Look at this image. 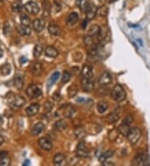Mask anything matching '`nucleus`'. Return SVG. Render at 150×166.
Instances as JSON below:
<instances>
[{
    "label": "nucleus",
    "instance_id": "1",
    "mask_svg": "<svg viewBox=\"0 0 150 166\" xmlns=\"http://www.w3.org/2000/svg\"><path fill=\"white\" fill-rule=\"evenodd\" d=\"M112 98L116 102H122L126 98V92L122 86L116 85L112 91Z\"/></svg>",
    "mask_w": 150,
    "mask_h": 166
},
{
    "label": "nucleus",
    "instance_id": "2",
    "mask_svg": "<svg viewBox=\"0 0 150 166\" xmlns=\"http://www.w3.org/2000/svg\"><path fill=\"white\" fill-rule=\"evenodd\" d=\"M141 135H142L141 129L138 128H133L130 129L129 133L127 136V138L131 144L134 145L138 142V140L141 138Z\"/></svg>",
    "mask_w": 150,
    "mask_h": 166
},
{
    "label": "nucleus",
    "instance_id": "3",
    "mask_svg": "<svg viewBox=\"0 0 150 166\" xmlns=\"http://www.w3.org/2000/svg\"><path fill=\"white\" fill-rule=\"evenodd\" d=\"M26 94L29 98L35 99L42 95V90L38 85L32 84L26 89Z\"/></svg>",
    "mask_w": 150,
    "mask_h": 166
},
{
    "label": "nucleus",
    "instance_id": "4",
    "mask_svg": "<svg viewBox=\"0 0 150 166\" xmlns=\"http://www.w3.org/2000/svg\"><path fill=\"white\" fill-rule=\"evenodd\" d=\"M26 103L25 98H23L22 96H15L10 102V108L13 110H17L23 107Z\"/></svg>",
    "mask_w": 150,
    "mask_h": 166
},
{
    "label": "nucleus",
    "instance_id": "5",
    "mask_svg": "<svg viewBox=\"0 0 150 166\" xmlns=\"http://www.w3.org/2000/svg\"><path fill=\"white\" fill-rule=\"evenodd\" d=\"M24 8H25V9H26L28 13L34 14V15H37V14L39 13V11H40V8H39V5L37 4V3L33 2V1L28 2V3L25 4V6H24Z\"/></svg>",
    "mask_w": 150,
    "mask_h": 166
},
{
    "label": "nucleus",
    "instance_id": "6",
    "mask_svg": "<svg viewBox=\"0 0 150 166\" xmlns=\"http://www.w3.org/2000/svg\"><path fill=\"white\" fill-rule=\"evenodd\" d=\"M112 82H113V77L109 72H104L98 79V84L102 87L108 86L110 83H112Z\"/></svg>",
    "mask_w": 150,
    "mask_h": 166
},
{
    "label": "nucleus",
    "instance_id": "7",
    "mask_svg": "<svg viewBox=\"0 0 150 166\" xmlns=\"http://www.w3.org/2000/svg\"><path fill=\"white\" fill-rule=\"evenodd\" d=\"M76 153L78 157L80 158H85L88 156V150L86 148L85 143L83 142L79 143L77 146V149H76Z\"/></svg>",
    "mask_w": 150,
    "mask_h": 166
},
{
    "label": "nucleus",
    "instance_id": "8",
    "mask_svg": "<svg viewBox=\"0 0 150 166\" xmlns=\"http://www.w3.org/2000/svg\"><path fill=\"white\" fill-rule=\"evenodd\" d=\"M84 131L88 134H97L101 131V127L95 123H89L84 128Z\"/></svg>",
    "mask_w": 150,
    "mask_h": 166
},
{
    "label": "nucleus",
    "instance_id": "9",
    "mask_svg": "<svg viewBox=\"0 0 150 166\" xmlns=\"http://www.w3.org/2000/svg\"><path fill=\"white\" fill-rule=\"evenodd\" d=\"M39 145L44 150L49 151L53 148V143L48 138H40L39 140Z\"/></svg>",
    "mask_w": 150,
    "mask_h": 166
},
{
    "label": "nucleus",
    "instance_id": "10",
    "mask_svg": "<svg viewBox=\"0 0 150 166\" xmlns=\"http://www.w3.org/2000/svg\"><path fill=\"white\" fill-rule=\"evenodd\" d=\"M60 110L62 111L63 116L65 118H71L73 116V114L75 113V108L73 106L70 105H65L63 107L60 108Z\"/></svg>",
    "mask_w": 150,
    "mask_h": 166
},
{
    "label": "nucleus",
    "instance_id": "11",
    "mask_svg": "<svg viewBox=\"0 0 150 166\" xmlns=\"http://www.w3.org/2000/svg\"><path fill=\"white\" fill-rule=\"evenodd\" d=\"M39 104L38 103H33L31 105H29L25 110V113L29 117H33L36 115L39 111Z\"/></svg>",
    "mask_w": 150,
    "mask_h": 166
},
{
    "label": "nucleus",
    "instance_id": "12",
    "mask_svg": "<svg viewBox=\"0 0 150 166\" xmlns=\"http://www.w3.org/2000/svg\"><path fill=\"white\" fill-rule=\"evenodd\" d=\"M33 27L36 32H41L45 27V20L44 18H36L33 22Z\"/></svg>",
    "mask_w": 150,
    "mask_h": 166
},
{
    "label": "nucleus",
    "instance_id": "13",
    "mask_svg": "<svg viewBox=\"0 0 150 166\" xmlns=\"http://www.w3.org/2000/svg\"><path fill=\"white\" fill-rule=\"evenodd\" d=\"M97 10L98 8L93 3H89L87 10H86V15H87V18L88 19H92L94 18V16L97 15Z\"/></svg>",
    "mask_w": 150,
    "mask_h": 166
},
{
    "label": "nucleus",
    "instance_id": "14",
    "mask_svg": "<svg viewBox=\"0 0 150 166\" xmlns=\"http://www.w3.org/2000/svg\"><path fill=\"white\" fill-rule=\"evenodd\" d=\"M30 71L34 76H40L43 72V66L40 62H34L30 66Z\"/></svg>",
    "mask_w": 150,
    "mask_h": 166
},
{
    "label": "nucleus",
    "instance_id": "15",
    "mask_svg": "<svg viewBox=\"0 0 150 166\" xmlns=\"http://www.w3.org/2000/svg\"><path fill=\"white\" fill-rule=\"evenodd\" d=\"M54 166H65L66 158L63 153H57L54 157Z\"/></svg>",
    "mask_w": 150,
    "mask_h": 166
},
{
    "label": "nucleus",
    "instance_id": "16",
    "mask_svg": "<svg viewBox=\"0 0 150 166\" xmlns=\"http://www.w3.org/2000/svg\"><path fill=\"white\" fill-rule=\"evenodd\" d=\"M81 87L83 88L84 92H90L93 88V82H91L90 79L88 78H83L81 80Z\"/></svg>",
    "mask_w": 150,
    "mask_h": 166
},
{
    "label": "nucleus",
    "instance_id": "17",
    "mask_svg": "<svg viewBox=\"0 0 150 166\" xmlns=\"http://www.w3.org/2000/svg\"><path fill=\"white\" fill-rule=\"evenodd\" d=\"M49 34H52V35H54V36H58L61 34V29H60V27L59 25H57L54 23H51V24L49 25Z\"/></svg>",
    "mask_w": 150,
    "mask_h": 166
},
{
    "label": "nucleus",
    "instance_id": "18",
    "mask_svg": "<svg viewBox=\"0 0 150 166\" xmlns=\"http://www.w3.org/2000/svg\"><path fill=\"white\" fill-rule=\"evenodd\" d=\"M14 86L16 88H18V90L22 89L23 87V84H24V77L22 74H18L16 75L14 77Z\"/></svg>",
    "mask_w": 150,
    "mask_h": 166
},
{
    "label": "nucleus",
    "instance_id": "19",
    "mask_svg": "<svg viewBox=\"0 0 150 166\" xmlns=\"http://www.w3.org/2000/svg\"><path fill=\"white\" fill-rule=\"evenodd\" d=\"M78 20V14L75 12L69 13V15L68 16L67 18V25L68 26H73L75 24Z\"/></svg>",
    "mask_w": 150,
    "mask_h": 166
},
{
    "label": "nucleus",
    "instance_id": "20",
    "mask_svg": "<svg viewBox=\"0 0 150 166\" xmlns=\"http://www.w3.org/2000/svg\"><path fill=\"white\" fill-rule=\"evenodd\" d=\"M44 129V124L43 123H38L32 128L31 133L34 136H37V135L40 134Z\"/></svg>",
    "mask_w": 150,
    "mask_h": 166
},
{
    "label": "nucleus",
    "instance_id": "21",
    "mask_svg": "<svg viewBox=\"0 0 150 166\" xmlns=\"http://www.w3.org/2000/svg\"><path fill=\"white\" fill-rule=\"evenodd\" d=\"M82 76H83V78H88V79H90L91 77H93V69L90 66H88L86 65L83 67L82 69Z\"/></svg>",
    "mask_w": 150,
    "mask_h": 166
},
{
    "label": "nucleus",
    "instance_id": "22",
    "mask_svg": "<svg viewBox=\"0 0 150 166\" xmlns=\"http://www.w3.org/2000/svg\"><path fill=\"white\" fill-rule=\"evenodd\" d=\"M43 8H44V16L45 18H48L51 13L52 11V6L48 0L43 1Z\"/></svg>",
    "mask_w": 150,
    "mask_h": 166
},
{
    "label": "nucleus",
    "instance_id": "23",
    "mask_svg": "<svg viewBox=\"0 0 150 166\" xmlns=\"http://www.w3.org/2000/svg\"><path fill=\"white\" fill-rule=\"evenodd\" d=\"M45 55L48 56V57H50V58H56L59 55V52L58 50L55 49L54 47L53 46H48V47L45 49Z\"/></svg>",
    "mask_w": 150,
    "mask_h": 166
},
{
    "label": "nucleus",
    "instance_id": "24",
    "mask_svg": "<svg viewBox=\"0 0 150 166\" xmlns=\"http://www.w3.org/2000/svg\"><path fill=\"white\" fill-rule=\"evenodd\" d=\"M130 127L129 124L124 123H122L120 125L118 128V130H119V133H121L122 135H124V136H126L127 137L128 134H129V133L130 131Z\"/></svg>",
    "mask_w": 150,
    "mask_h": 166
},
{
    "label": "nucleus",
    "instance_id": "25",
    "mask_svg": "<svg viewBox=\"0 0 150 166\" xmlns=\"http://www.w3.org/2000/svg\"><path fill=\"white\" fill-rule=\"evenodd\" d=\"M18 31L21 35L27 36V35H30L31 34V28L29 26H27V25L21 24L18 27Z\"/></svg>",
    "mask_w": 150,
    "mask_h": 166
},
{
    "label": "nucleus",
    "instance_id": "26",
    "mask_svg": "<svg viewBox=\"0 0 150 166\" xmlns=\"http://www.w3.org/2000/svg\"><path fill=\"white\" fill-rule=\"evenodd\" d=\"M100 32H101L100 27L98 25H96V24H93L89 28L87 34L90 35V36H98V34H100Z\"/></svg>",
    "mask_w": 150,
    "mask_h": 166
},
{
    "label": "nucleus",
    "instance_id": "27",
    "mask_svg": "<svg viewBox=\"0 0 150 166\" xmlns=\"http://www.w3.org/2000/svg\"><path fill=\"white\" fill-rule=\"evenodd\" d=\"M68 124L67 122L65 121L64 119H60V120H58L56 123H54V128L56 130L58 131H63L66 128H67Z\"/></svg>",
    "mask_w": 150,
    "mask_h": 166
},
{
    "label": "nucleus",
    "instance_id": "28",
    "mask_svg": "<svg viewBox=\"0 0 150 166\" xmlns=\"http://www.w3.org/2000/svg\"><path fill=\"white\" fill-rule=\"evenodd\" d=\"M109 108V104L106 102H104V101H101V102H99L97 104V110L99 113H104L106 112V110Z\"/></svg>",
    "mask_w": 150,
    "mask_h": 166
},
{
    "label": "nucleus",
    "instance_id": "29",
    "mask_svg": "<svg viewBox=\"0 0 150 166\" xmlns=\"http://www.w3.org/2000/svg\"><path fill=\"white\" fill-rule=\"evenodd\" d=\"M114 152L113 150H108L106 152H104V153H102L101 155L99 156V161L100 162H104V161H107V159H109V158H111L112 156L114 155Z\"/></svg>",
    "mask_w": 150,
    "mask_h": 166
},
{
    "label": "nucleus",
    "instance_id": "30",
    "mask_svg": "<svg viewBox=\"0 0 150 166\" xmlns=\"http://www.w3.org/2000/svg\"><path fill=\"white\" fill-rule=\"evenodd\" d=\"M119 118V115L117 113L114 112V113H111L110 114H109L106 118V120L109 122V123H116Z\"/></svg>",
    "mask_w": 150,
    "mask_h": 166
},
{
    "label": "nucleus",
    "instance_id": "31",
    "mask_svg": "<svg viewBox=\"0 0 150 166\" xmlns=\"http://www.w3.org/2000/svg\"><path fill=\"white\" fill-rule=\"evenodd\" d=\"M0 71L3 76H8V74H10L11 72V66L8 63L3 64L0 68Z\"/></svg>",
    "mask_w": 150,
    "mask_h": 166
},
{
    "label": "nucleus",
    "instance_id": "32",
    "mask_svg": "<svg viewBox=\"0 0 150 166\" xmlns=\"http://www.w3.org/2000/svg\"><path fill=\"white\" fill-rule=\"evenodd\" d=\"M108 13H109V9L107 8L106 6H101L100 8H98L97 10V14L100 17H106L108 15Z\"/></svg>",
    "mask_w": 150,
    "mask_h": 166
},
{
    "label": "nucleus",
    "instance_id": "33",
    "mask_svg": "<svg viewBox=\"0 0 150 166\" xmlns=\"http://www.w3.org/2000/svg\"><path fill=\"white\" fill-rule=\"evenodd\" d=\"M43 46L40 45H36L34 49V56L35 58H39L43 53Z\"/></svg>",
    "mask_w": 150,
    "mask_h": 166
},
{
    "label": "nucleus",
    "instance_id": "34",
    "mask_svg": "<svg viewBox=\"0 0 150 166\" xmlns=\"http://www.w3.org/2000/svg\"><path fill=\"white\" fill-rule=\"evenodd\" d=\"M77 92H78V87H76L75 85H72L71 87H68V95L69 98H73L76 96L77 94Z\"/></svg>",
    "mask_w": 150,
    "mask_h": 166
},
{
    "label": "nucleus",
    "instance_id": "35",
    "mask_svg": "<svg viewBox=\"0 0 150 166\" xmlns=\"http://www.w3.org/2000/svg\"><path fill=\"white\" fill-rule=\"evenodd\" d=\"M119 135V132L118 129H113L111 130L110 132L109 133V138L111 141H114V140H116L118 138Z\"/></svg>",
    "mask_w": 150,
    "mask_h": 166
},
{
    "label": "nucleus",
    "instance_id": "36",
    "mask_svg": "<svg viewBox=\"0 0 150 166\" xmlns=\"http://www.w3.org/2000/svg\"><path fill=\"white\" fill-rule=\"evenodd\" d=\"M60 77V73L59 72H58V71H56V72H54V73L53 74L52 76H51V77H50V79H49V87H50V86H53L54 85V83L56 81H57L58 79H59V77Z\"/></svg>",
    "mask_w": 150,
    "mask_h": 166
},
{
    "label": "nucleus",
    "instance_id": "37",
    "mask_svg": "<svg viewBox=\"0 0 150 166\" xmlns=\"http://www.w3.org/2000/svg\"><path fill=\"white\" fill-rule=\"evenodd\" d=\"M20 22L21 24H23V25H27V26H29V24H31L30 18H29L26 14H22V15L20 16Z\"/></svg>",
    "mask_w": 150,
    "mask_h": 166
},
{
    "label": "nucleus",
    "instance_id": "38",
    "mask_svg": "<svg viewBox=\"0 0 150 166\" xmlns=\"http://www.w3.org/2000/svg\"><path fill=\"white\" fill-rule=\"evenodd\" d=\"M74 133L78 138H83L84 136L85 131H84V128H82L81 127H78L77 128H75Z\"/></svg>",
    "mask_w": 150,
    "mask_h": 166
},
{
    "label": "nucleus",
    "instance_id": "39",
    "mask_svg": "<svg viewBox=\"0 0 150 166\" xmlns=\"http://www.w3.org/2000/svg\"><path fill=\"white\" fill-rule=\"evenodd\" d=\"M22 8H23V5H22V3H19V2H15V3H13L12 4V10L13 12H16V13H18V12H20L22 10Z\"/></svg>",
    "mask_w": 150,
    "mask_h": 166
},
{
    "label": "nucleus",
    "instance_id": "40",
    "mask_svg": "<svg viewBox=\"0 0 150 166\" xmlns=\"http://www.w3.org/2000/svg\"><path fill=\"white\" fill-rule=\"evenodd\" d=\"M10 158L8 156H5L0 159V166H10Z\"/></svg>",
    "mask_w": 150,
    "mask_h": 166
},
{
    "label": "nucleus",
    "instance_id": "41",
    "mask_svg": "<svg viewBox=\"0 0 150 166\" xmlns=\"http://www.w3.org/2000/svg\"><path fill=\"white\" fill-rule=\"evenodd\" d=\"M70 78H71V74L68 71H64L63 74L62 82L63 83H67L70 80Z\"/></svg>",
    "mask_w": 150,
    "mask_h": 166
},
{
    "label": "nucleus",
    "instance_id": "42",
    "mask_svg": "<svg viewBox=\"0 0 150 166\" xmlns=\"http://www.w3.org/2000/svg\"><path fill=\"white\" fill-rule=\"evenodd\" d=\"M93 36H90V35H86L84 37V43L87 45H92L93 44Z\"/></svg>",
    "mask_w": 150,
    "mask_h": 166
},
{
    "label": "nucleus",
    "instance_id": "43",
    "mask_svg": "<svg viewBox=\"0 0 150 166\" xmlns=\"http://www.w3.org/2000/svg\"><path fill=\"white\" fill-rule=\"evenodd\" d=\"M10 31H11L10 25H9V24H8V22H6L5 24H4V26H3V34L8 36V34H10Z\"/></svg>",
    "mask_w": 150,
    "mask_h": 166
},
{
    "label": "nucleus",
    "instance_id": "44",
    "mask_svg": "<svg viewBox=\"0 0 150 166\" xmlns=\"http://www.w3.org/2000/svg\"><path fill=\"white\" fill-rule=\"evenodd\" d=\"M133 120H134V118H133V116H131V115H128V116L124 119L123 123H126V124H129V125H130V123H132Z\"/></svg>",
    "mask_w": 150,
    "mask_h": 166
},
{
    "label": "nucleus",
    "instance_id": "45",
    "mask_svg": "<svg viewBox=\"0 0 150 166\" xmlns=\"http://www.w3.org/2000/svg\"><path fill=\"white\" fill-rule=\"evenodd\" d=\"M101 166H115L114 165V163L113 162H110V161H104L103 162Z\"/></svg>",
    "mask_w": 150,
    "mask_h": 166
},
{
    "label": "nucleus",
    "instance_id": "46",
    "mask_svg": "<svg viewBox=\"0 0 150 166\" xmlns=\"http://www.w3.org/2000/svg\"><path fill=\"white\" fill-rule=\"evenodd\" d=\"M88 18H86V19H84L83 22V24H82V28H83V29H85L86 26H87V24H88Z\"/></svg>",
    "mask_w": 150,
    "mask_h": 166
},
{
    "label": "nucleus",
    "instance_id": "47",
    "mask_svg": "<svg viewBox=\"0 0 150 166\" xmlns=\"http://www.w3.org/2000/svg\"><path fill=\"white\" fill-rule=\"evenodd\" d=\"M5 156H7V152H5V151H0V159L3 158V157H5Z\"/></svg>",
    "mask_w": 150,
    "mask_h": 166
},
{
    "label": "nucleus",
    "instance_id": "48",
    "mask_svg": "<svg viewBox=\"0 0 150 166\" xmlns=\"http://www.w3.org/2000/svg\"><path fill=\"white\" fill-rule=\"evenodd\" d=\"M29 160H25L24 161V163H23V166H29Z\"/></svg>",
    "mask_w": 150,
    "mask_h": 166
},
{
    "label": "nucleus",
    "instance_id": "49",
    "mask_svg": "<svg viewBox=\"0 0 150 166\" xmlns=\"http://www.w3.org/2000/svg\"><path fill=\"white\" fill-rule=\"evenodd\" d=\"M3 141H4V138H3V136H1V135H0V145L3 143Z\"/></svg>",
    "mask_w": 150,
    "mask_h": 166
},
{
    "label": "nucleus",
    "instance_id": "50",
    "mask_svg": "<svg viewBox=\"0 0 150 166\" xmlns=\"http://www.w3.org/2000/svg\"><path fill=\"white\" fill-rule=\"evenodd\" d=\"M117 0H107V2L109 3H114V2H116Z\"/></svg>",
    "mask_w": 150,
    "mask_h": 166
},
{
    "label": "nucleus",
    "instance_id": "51",
    "mask_svg": "<svg viewBox=\"0 0 150 166\" xmlns=\"http://www.w3.org/2000/svg\"><path fill=\"white\" fill-rule=\"evenodd\" d=\"M3 55V50H2V48L0 47V57H2Z\"/></svg>",
    "mask_w": 150,
    "mask_h": 166
},
{
    "label": "nucleus",
    "instance_id": "52",
    "mask_svg": "<svg viewBox=\"0 0 150 166\" xmlns=\"http://www.w3.org/2000/svg\"><path fill=\"white\" fill-rule=\"evenodd\" d=\"M1 123H2V117L0 116V125H1Z\"/></svg>",
    "mask_w": 150,
    "mask_h": 166
}]
</instances>
